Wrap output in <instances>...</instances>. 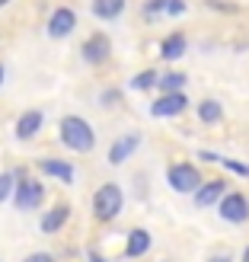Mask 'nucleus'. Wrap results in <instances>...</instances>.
<instances>
[{"label":"nucleus","mask_w":249,"mask_h":262,"mask_svg":"<svg viewBox=\"0 0 249 262\" xmlns=\"http://www.w3.org/2000/svg\"><path fill=\"white\" fill-rule=\"evenodd\" d=\"M61 141L77 154H89L96 147V135H93V128H89V122L77 119V115L61 119Z\"/></svg>","instance_id":"f257e3e1"},{"label":"nucleus","mask_w":249,"mask_h":262,"mask_svg":"<svg viewBox=\"0 0 249 262\" xmlns=\"http://www.w3.org/2000/svg\"><path fill=\"white\" fill-rule=\"evenodd\" d=\"M119 211H122V189L115 186V182L99 186V192L93 195V214L99 221H112Z\"/></svg>","instance_id":"f03ea898"},{"label":"nucleus","mask_w":249,"mask_h":262,"mask_svg":"<svg viewBox=\"0 0 249 262\" xmlns=\"http://www.w3.org/2000/svg\"><path fill=\"white\" fill-rule=\"evenodd\" d=\"M169 186H173L176 192H198L201 189V173L195 169L192 163H176V166H169Z\"/></svg>","instance_id":"7ed1b4c3"},{"label":"nucleus","mask_w":249,"mask_h":262,"mask_svg":"<svg viewBox=\"0 0 249 262\" xmlns=\"http://www.w3.org/2000/svg\"><path fill=\"white\" fill-rule=\"evenodd\" d=\"M220 217L230 221V224H243V221H249V199L240 192H230L220 199Z\"/></svg>","instance_id":"20e7f679"},{"label":"nucleus","mask_w":249,"mask_h":262,"mask_svg":"<svg viewBox=\"0 0 249 262\" xmlns=\"http://www.w3.org/2000/svg\"><path fill=\"white\" fill-rule=\"evenodd\" d=\"M186 106H189V99H186V93H163L160 99L150 106V115H156V119H173V115H179V112H186Z\"/></svg>","instance_id":"39448f33"},{"label":"nucleus","mask_w":249,"mask_h":262,"mask_svg":"<svg viewBox=\"0 0 249 262\" xmlns=\"http://www.w3.org/2000/svg\"><path fill=\"white\" fill-rule=\"evenodd\" d=\"M42 195H45V189L38 179H22L16 189V208L19 211H32V208L42 205Z\"/></svg>","instance_id":"423d86ee"},{"label":"nucleus","mask_w":249,"mask_h":262,"mask_svg":"<svg viewBox=\"0 0 249 262\" xmlns=\"http://www.w3.org/2000/svg\"><path fill=\"white\" fill-rule=\"evenodd\" d=\"M74 26H77V16H74V10L67 7H61L51 13V23H48V35L51 38H64V35H71L74 32Z\"/></svg>","instance_id":"0eeeda50"},{"label":"nucleus","mask_w":249,"mask_h":262,"mask_svg":"<svg viewBox=\"0 0 249 262\" xmlns=\"http://www.w3.org/2000/svg\"><path fill=\"white\" fill-rule=\"evenodd\" d=\"M224 195H227V186H224V179H211V182H201V189L195 192V205L208 208V205L220 202Z\"/></svg>","instance_id":"6e6552de"},{"label":"nucleus","mask_w":249,"mask_h":262,"mask_svg":"<svg viewBox=\"0 0 249 262\" xmlns=\"http://www.w3.org/2000/svg\"><path fill=\"white\" fill-rule=\"evenodd\" d=\"M109 51H112L109 38H106V35H93V38L83 45V61H86V64H102V61L109 58Z\"/></svg>","instance_id":"1a4fd4ad"},{"label":"nucleus","mask_w":249,"mask_h":262,"mask_svg":"<svg viewBox=\"0 0 249 262\" xmlns=\"http://www.w3.org/2000/svg\"><path fill=\"white\" fill-rule=\"evenodd\" d=\"M141 144V135H125L112 144V150H109V163H125L131 154H134V147Z\"/></svg>","instance_id":"9d476101"},{"label":"nucleus","mask_w":249,"mask_h":262,"mask_svg":"<svg viewBox=\"0 0 249 262\" xmlns=\"http://www.w3.org/2000/svg\"><path fill=\"white\" fill-rule=\"evenodd\" d=\"M38 128H42V112L32 109V112H26L22 119L16 122V138H19V141H29Z\"/></svg>","instance_id":"9b49d317"},{"label":"nucleus","mask_w":249,"mask_h":262,"mask_svg":"<svg viewBox=\"0 0 249 262\" xmlns=\"http://www.w3.org/2000/svg\"><path fill=\"white\" fill-rule=\"evenodd\" d=\"M42 166V173H48V176H55V179H61V182H74V166L67 163V160H42L38 163Z\"/></svg>","instance_id":"f8f14e48"},{"label":"nucleus","mask_w":249,"mask_h":262,"mask_svg":"<svg viewBox=\"0 0 249 262\" xmlns=\"http://www.w3.org/2000/svg\"><path fill=\"white\" fill-rule=\"evenodd\" d=\"M182 55H186V35L173 32V35H169L166 42L160 45V58H163V61H179Z\"/></svg>","instance_id":"ddd939ff"},{"label":"nucleus","mask_w":249,"mask_h":262,"mask_svg":"<svg viewBox=\"0 0 249 262\" xmlns=\"http://www.w3.org/2000/svg\"><path fill=\"white\" fill-rule=\"evenodd\" d=\"M150 250V233L147 230H131L128 233V256L131 259H138V256H144V253H147Z\"/></svg>","instance_id":"4468645a"},{"label":"nucleus","mask_w":249,"mask_h":262,"mask_svg":"<svg viewBox=\"0 0 249 262\" xmlns=\"http://www.w3.org/2000/svg\"><path fill=\"white\" fill-rule=\"evenodd\" d=\"M67 205H58V208H51V211L42 217V230L45 233H55V230H61L64 227V221H67Z\"/></svg>","instance_id":"2eb2a0df"},{"label":"nucleus","mask_w":249,"mask_h":262,"mask_svg":"<svg viewBox=\"0 0 249 262\" xmlns=\"http://www.w3.org/2000/svg\"><path fill=\"white\" fill-rule=\"evenodd\" d=\"M122 10H125V0H93V13L99 19H115L122 16Z\"/></svg>","instance_id":"dca6fc26"},{"label":"nucleus","mask_w":249,"mask_h":262,"mask_svg":"<svg viewBox=\"0 0 249 262\" xmlns=\"http://www.w3.org/2000/svg\"><path fill=\"white\" fill-rule=\"evenodd\" d=\"M198 119H201L205 125L220 122V119H224V109H220V102H217V99H205L201 106H198Z\"/></svg>","instance_id":"f3484780"},{"label":"nucleus","mask_w":249,"mask_h":262,"mask_svg":"<svg viewBox=\"0 0 249 262\" xmlns=\"http://www.w3.org/2000/svg\"><path fill=\"white\" fill-rule=\"evenodd\" d=\"M182 86H186V74H179V71L160 77V90H163V93H179Z\"/></svg>","instance_id":"a211bd4d"},{"label":"nucleus","mask_w":249,"mask_h":262,"mask_svg":"<svg viewBox=\"0 0 249 262\" xmlns=\"http://www.w3.org/2000/svg\"><path fill=\"white\" fill-rule=\"evenodd\" d=\"M201 157H205V160H214V163H224L227 169H233V173H240V176H246V179H249V166H246V163H237V160H220L217 154H208V150H205Z\"/></svg>","instance_id":"6ab92c4d"},{"label":"nucleus","mask_w":249,"mask_h":262,"mask_svg":"<svg viewBox=\"0 0 249 262\" xmlns=\"http://www.w3.org/2000/svg\"><path fill=\"white\" fill-rule=\"evenodd\" d=\"M153 83H160V74H156V71H144V74H138L134 80H131L134 90H150Z\"/></svg>","instance_id":"aec40b11"},{"label":"nucleus","mask_w":249,"mask_h":262,"mask_svg":"<svg viewBox=\"0 0 249 262\" xmlns=\"http://www.w3.org/2000/svg\"><path fill=\"white\" fill-rule=\"evenodd\" d=\"M13 173H0V202H7L10 195H13Z\"/></svg>","instance_id":"412c9836"},{"label":"nucleus","mask_w":249,"mask_h":262,"mask_svg":"<svg viewBox=\"0 0 249 262\" xmlns=\"http://www.w3.org/2000/svg\"><path fill=\"white\" fill-rule=\"evenodd\" d=\"M166 13H169V16H182V13H186V0H169Z\"/></svg>","instance_id":"4be33fe9"},{"label":"nucleus","mask_w":249,"mask_h":262,"mask_svg":"<svg viewBox=\"0 0 249 262\" xmlns=\"http://www.w3.org/2000/svg\"><path fill=\"white\" fill-rule=\"evenodd\" d=\"M166 4H169V0H150V4H147V16H153V13H166Z\"/></svg>","instance_id":"5701e85b"},{"label":"nucleus","mask_w":249,"mask_h":262,"mask_svg":"<svg viewBox=\"0 0 249 262\" xmlns=\"http://www.w3.org/2000/svg\"><path fill=\"white\" fill-rule=\"evenodd\" d=\"M22 262H55V256H51V253H32L29 259H22Z\"/></svg>","instance_id":"b1692460"},{"label":"nucleus","mask_w":249,"mask_h":262,"mask_svg":"<svg viewBox=\"0 0 249 262\" xmlns=\"http://www.w3.org/2000/svg\"><path fill=\"white\" fill-rule=\"evenodd\" d=\"M211 262H230V256H214Z\"/></svg>","instance_id":"393cba45"},{"label":"nucleus","mask_w":249,"mask_h":262,"mask_svg":"<svg viewBox=\"0 0 249 262\" xmlns=\"http://www.w3.org/2000/svg\"><path fill=\"white\" fill-rule=\"evenodd\" d=\"M243 262H249V250H246V253H243Z\"/></svg>","instance_id":"a878e982"},{"label":"nucleus","mask_w":249,"mask_h":262,"mask_svg":"<svg viewBox=\"0 0 249 262\" xmlns=\"http://www.w3.org/2000/svg\"><path fill=\"white\" fill-rule=\"evenodd\" d=\"M0 83H4V68H0Z\"/></svg>","instance_id":"bb28decb"},{"label":"nucleus","mask_w":249,"mask_h":262,"mask_svg":"<svg viewBox=\"0 0 249 262\" xmlns=\"http://www.w3.org/2000/svg\"><path fill=\"white\" fill-rule=\"evenodd\" d=\"M93 262H102V259H96V256H93Z\"/></svg>","instance_id":"cd10ccee"},{"label":"nucleus","mask_w":249,"mask_h":262,"mask_svg":"<svg viewBox=\"0 0 249 262\" xmlns=\"http://www.w3.org/2000/svg\"><path fill=\"white\" fill-rule=\"evenodd\" d=\"M4 4H7V0H0V7H4Z\"/></svg>","instance_id":"c85d7f7f"}]
</instances>
